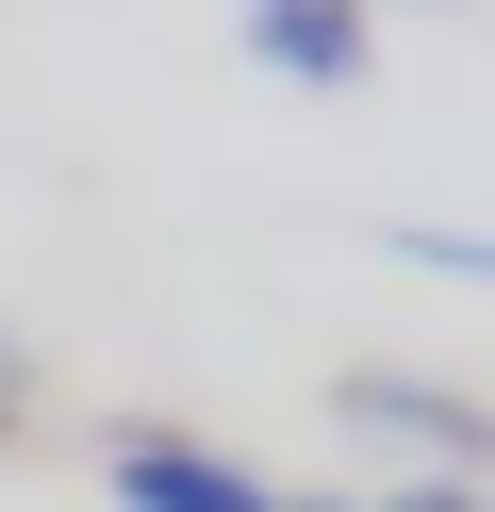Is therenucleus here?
<instances>
[{"mask_svg": "<svg viewBox=\"0 0 495 512\" xmlns=\"http://www.w3.org/2000/svg\"><path fill=\"white\" fill-rule=\"evenodd\" d=\"M281 512H363V496H281Z\"/></svg>", "mask_w": 495, "mask_h": 512, "instance_id": "7", "label": "nucleus"}, {"mask_svg": "<svg viewBox=\"0 0 495 512\" xmlns=\"http://www.w3.org/2000/svg\"><path fill=\"white\" fill-rule=\"evenodd\" d=\"M99 479H116V512H281V479H248L231 446L165 430V413H132V430H99Z\"/></svg>", "mask_w": 495, "mask_h": 512, "instance_id": "2", "label": "nucleus"}, {"mask_svg": "<svg viewBox=\"0 0 495 512\" xmlns=\"http://www.w3.org/2000/svg\"><path fill=\"white\" fill-rule=\"evenodd\" d=\"M231 50H248L264 83H314V100H347V83L380 67V17H363V0H231Z\"/></svg>", "mask_w": 495, "mask_h": 512, "instance_id": "3", "label": "nucleus"}, {"mask_svg": "<svg viewBox=\"0 0 495 512\" xmlns=\"http://www.w3.org/2000/svg\"><path fill=\"white\" fill-rule=\"evenodd\" d=\"M363 512H495L479 479H396V496H363Z\"/></svg>", "mask_w": 495, "mask_h": 512, "instance_id": "5", "label": "nucleus"}, {"mask_svg": "<svg viewBox=\"0 0 495 512\" xmlns=\"http://www.w3.org/2000/svg\"><path fill=\"white\" fill-rule=\"evenodd\" d=\"M396 265H446V281H495V232H446V215H396Z\"/></svg>", "mask_w": 495, "mask_h": 512, "instance_id": "4", "label": "nucleus"}, {"mask_svg": "<svg viewBox=\"0 0 495 512\" xmlns=\"http://www.w3.org/2000/svg\"><path fill=\"white\" fill-rule=\"evenodd\" d=\"M330 413L380 430V446H413L429 479H479V463H495V413L462 397V380H413V364H347V380H330Z\"/></svg>", "mask_w": 495, "mask_h": 512, "instance_id": "1", "label": "nucleus"}, {"mask_svg": "<svg viewBox=\"0 0 495 512\" xmlns=\"http://www.w3.org/2000/svg\"><path fill=\"white\" fill-rule=\"evenodd\" d=\"M363 17H380V0H363Z\"/></svg>", "mask_w": 495, "mask_h": 512, "instance_id": "8", "label": "nucleus"}, {"mask_svg": "<svg viewBox=\"0 0 495 512\" xmlns=\"http://www.w3.org/2000/svg\"><path fill=\"white\" fill-rule=\"evenodd\" d=\"M17 413H33V364H17V347H0V446H17Z\"/></svg>", "mask_w": 495, "mask_h": 512, "instance_id": "6", "label": "nucleus"}]
</instances>
